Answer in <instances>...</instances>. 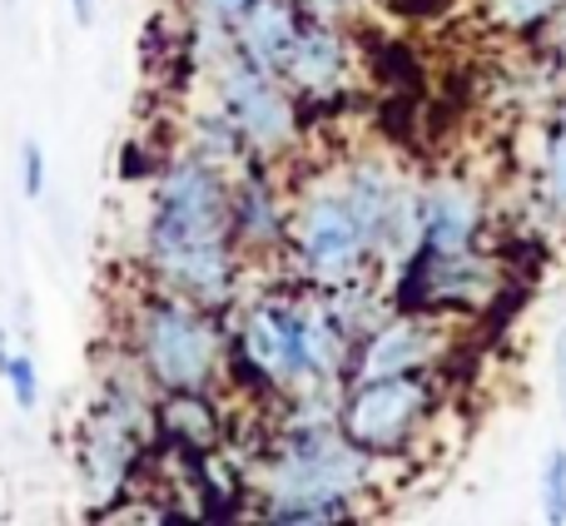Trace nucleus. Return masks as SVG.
<instances>
[{
  "label": "nucleus",
  "instance_id": "16",
  "mask_svg": "<svg viewBox=\"0 0 566 526\" xmlns=\"http://www.w3.org/2000/svg\"><path fill=\"white\" fill-rule=\"evenodd\" d=\"M20 194L25 199L45 194V149H40V139H25V145H20Z\"/></svg>",
  "mask_w": 566,
  "mask_h": 526
},
{
  "label": "nucleus",
  "instance_id": "2",
  "mask_svg": "<svg viewBox=\"0 0 566 526\" xmlns=\"http://www.w3.org/2000/svg\"><path fill=\"white\" fill-rule=\"evenodd\" d=\"M363 482V457L343 448L328 432H303L289 452L279 457L274 477V517L279 522H333L343 517V497Z\"/></svg>",
  "mask_w": 566,
  "mask_h": 526
},
{
  "label": "nucleus",
  "instance_id": "17",
  "mask_svg": "<svg viewBox=\"0 0 566 526\" xmlns=\"http://www.w3.org/2000/svg\"><path fill=\"white\" fill-rule=\"evenodd\" d=\"M547 189H552V204L566 214V125L562 135L552 139V155H547Z\"/></svg>",
  "mask_w": 566,
  "mask_h": 526
},
{
  "label": "nucleus",
  "instance_id": "11",
  "mask_svg": "<svg viewBox=\"0 0 566 526\" xmlns=\"http://www.w3.org/2000/svg\"><path fill=\"white\" fill-rule=\"evenodd\" d=\"M129 457H135V442H129L125 418H105L95 428V438H90V448H85V477H90L95 502H109L119 492Z\"/></svg>",
  "mask_w": 566,
  "mask_h": 526
},
{
  "label": "nucleus",
  "instance_id": "21",
  "mask_svg": "<svg viewBox=\"0 0 566 526\" xmlns=\"http://www.w3.org/2000/svg\"><path fill=\"white\" fill-rule=\"evenodd\" d=\"M70 10H75V25H90V20H95V0H70Z\"/></svg>",
  "mask_w": 566,
  "mask_h": 526
},
{
  "label": "nucleus",
  "instance_id": "15",
  "mask_svg": "<svg viewBox=\"0 0 566 526\" xmlns=\"http://www.w3.org/2000/svg\"><path fill=\"white\" fill-rule=\"evenodd\" d=\"M542 517L566 522V452L552 448L542 457Z\"/></svg>",
  "mask_w": 566,
  "mask_h": 526
},
{
  "label": "nucleus",
  "instance_id": "7",
  "mask_svg": "<svg viewBox=\"0 0 566 526\" xmlns=\"http://www.w3.org/2000/svg\"><path fill=\"white\" fill-rule=\"evenodd\" d=\"M422 412V382L398 372V378H363L358 392L343 408V432L358 448H392Z\"/></svg>",
  "mask_w": 566,
  "mask_h": 526
},
{
  "label": "nucleus",
  "instance_id": "13",
  "mask_svg": "<svg viewBox=\"0 0 566 526\" xmlns=\"http://www.w3.org/2000/svg\"><path fill=\"white\" fill-rule=\"evenodd\" d=\"M0 378H6L10 398H15L20 412H35L40 402V372H35V358L25 348H10L6 328H0Z\"/></svg>",
  "mask_w": 566,
  "mask_h": 526
},
{
  "label": "nucleus",
  "instance_id": "1",
  "mask_svg": "<svg viewBox=\"0 0 566 526\" xmlns=\"http://www.w3.org/2000/svg\"><path fill=\"white\" fill-rule=\"evenodd\" d=\"M229 199L205 159H179L165 175L149 219V244L165 273L199 298H219L229 288Z\"/></svg>",
  "mask_w": 566,
  "mask_h": 526
},
{
  "label": "nucleus",
  "instance_id": "6",
  "mask_svg": "<svg viewBox=\"0 0 566 526\" xmlns=\"http://www.w3.org/2000/svg\"><path fill=\"white\" fill-rule=\"evenodd\" d=\"M224 119L234 125V135H244L249 145H289L293 139V109L279 95L274 70L254 65L249 55H234L224 65Z\"/></svg>",
  "mask_w": 566,
  "mask_h": 526
},
{
  "label": "nucleus",
  "instance_id": "12",
  "mask_svg": "<svg viewBox=\"0 0 566 526\" xmlns=\"http://www.w3.org/2000/svg\"><path fill=\"white\" fill-rule=\"evenodd\" d=\"M293 75V85L313 90V95H323V90H333L343 80V45L333 30L323 25H308L298 30V40H293V55L289 65H283Z\"/></svg>",
  "mask_w": 566,
  "mask_h": 526
},
{
  "label": "nucleus",
  "instance_id": "10",
  "mask_svg": "<svg viewBox=\"0 0 566 526\" xmlns=\"http://www.w3.org/2000/svg\"><path fill=\"white\" fill-rule=\"evenodd\" d=\"M478 229V204L468 199V189L458 185H442L438 194L422 204V244L432 254H462Z\"/></svg>",
  "mask_w": 566,
  "mask_h": 526
},
{
  "label": "nucleus",
  "instance_id": "9",
  "mask_svg": "<svg viewBox=\"0 0 566 526\" xmlns=\"http://www.w3.org/2000/svg\"><path fill=\"white\" fill-rule=\"evenodd\" d=\"M428 353H432L428 328H422V323H412V318H398V323H388V328H378L368 338L358 378H398V372L422 368V362H428Z\"/></svg>",
  "mask_w": 566,
  "mask_h": 526
},
{
  "label": "nucleus",
  "instance_id": "18",
  "mask_svg": "<svg viewBox=\"0 0 566 526\" xmlns=\"http://www.w3.org/2000/svg\"><path fill=\"white\" fill-rule=\"evenodd\" d=\"M199 6H205L209 20H239L249 6H254V0H199Z\"/></svg>",
  "mask_w": 566,
  "mask_h": 526
},
{
  "label": "nucleus",
  "instance_id": "4",
  "mask_svg": "<svg viewBox=\"0 0 566 526\" xmlns=\"http://www.w3.org/2000/svg\"><path fill=\"white\" fill-rule=\"evenodd\" d=\"M145 358H149V372L155 382L175 392H199L214 372V358H219V338L195 308L185 303H155L145 313Z\"/></svg>",
  "mask_w": 566,
  "mask_h": 526
},
{
  "label": "nucleus",
  "instance_id": "3",
  "mask_svg": "<svg viewBox=\"0 0 566 526\" xmlns=\"http://www.w3.org/2000/svg\"><path fill=\"white\" fill-rule=\"evenodd\" d=\"M244 353L254 368L274 382H303L333 372L338 362V328L318 313H289V308H259L244 328Z\"/></svg>",
  "mask_w": 566,
  "mask_h": 526
},
{
  "label": "nucleus",
  "instance_id": "22",
  "mask_svg": "<svg viewBox=\"0 0 566 526\" xmlns=\"http://www.w3.org/2000/svg\"><path fill=\"white\" fill-rule=\"evenodd\" d=\"M308 6H318V10H338V6H348V0H308Z\"/></svg>",
  "mask_w": 566,
  "mask_h": 526
},
{
  "label": "nucleus",
  "instance_id": "19",
  "mask_svg": "<svg viewBox=\"0 0 566 526\" xmlns=\"http://www.w3.org/2000/svg\"><path fill=\"white\" fill-rule=\"evenodd\" d=\"M552 6H557V0H507V15L512 20H542Z\"/></svg>",
  "mask_w": 566,
  "mask_h": 526
},
{
  "label": "nucleus",
  "instance_id": "5",
  "mask_svg": "<svg viewBox=\"0 0 566 526\" xmlns=\"http://www.w3.org/2000/svg\"><path fill=\"white\" fill-rule=\"evenodd\" d=\"M298 259L313 278L323 283H343L353 269L363 263V254L373 249L368 229H363L358 209L348 204V194H313L298 209Z\"/></svg>",
  "mask_w": 566,
  "mask_h": 526
},
{
  "label": "nucleus",
  "instance_id": "14",
  "mask_svg": "<svg viewBox=\"0 0 566 526\" xmlns=\"http://www.w3.org/2000/svg\"><path fill=\"white\" fill-rule=\"evenodd\" d=\"M165 418H169V428H175L185 442H195V448H205V442L214 438V422H209V408L195 398V392H179V398L169 402Z\"/></svg>",
  "mask_w": 566,
  "mask_h": 526
},
{
  "label": "nucleus",
  "instance_id": "20",
  "mask_svg": "<svg viewBox=\"0 0 566 526\" xmlns=\"http://www.w3.org/2000/svg\"><path fill=\"white\" fill-rule=\"evenodd\" d=\"M552 362H557V402H562V422H566V328L557 338V353H552Z\"/></svg>",
  "mask_w": 566,
  "mask_h": 526
},
{
  "label": "nucleus",
  "instance_id": "8",
  "mask_svg": "<svg viewBox=\"0 0 566 526\" xmlns=\"http://www.w3.org/2000/svg\"><path fill=\"white\" fill-rule=\"evenodd\" d=\"M234 25H239V55H249L254 65H264V70L289 65L293 40H298V30H303L283 0H254Z\"/></svg>",
  "mask_w": 566,
  "mask_h": 526
}]
</instances>
